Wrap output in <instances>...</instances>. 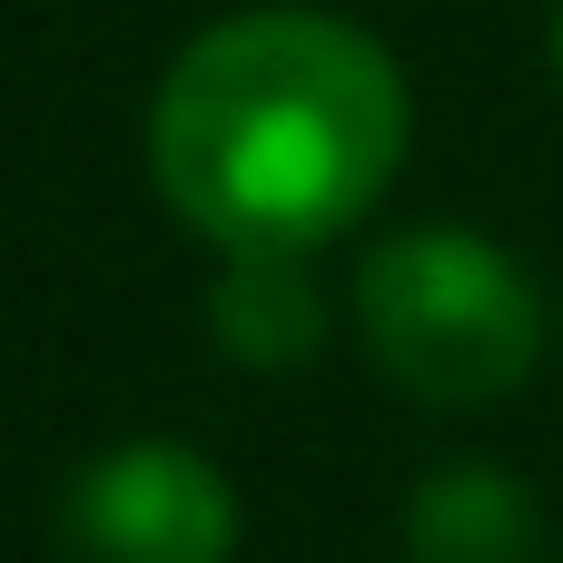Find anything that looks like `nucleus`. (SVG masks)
<instances>
[{
  "label": "nucleus",
  "mask_w": 563,
  "mask_h": 563,
  "mask_svg": "<svg viewBox=\"0 0 563 563\" xmlns=\"http://www.w3.org/2000/svg\"><path fill=\"white\" fill-rule=\"evenodd\" d=\"M416 148L396 49L336 10L257 0L208 20L148 99V188L218 257H317L366 228Z\"/></svg>",
  "instance_id": "nucleus-1"
},
{
  "label": "nucleus",
  "mask_w": 563,
  "mask_h": 563,
  "mask_svg": "<svg viewBox=\"0 0 563 563\" xmlns=\"http://www.w3.org/2000/svg\"><path fill=\"white\" fill-rule=\"evenodd\" d=\"M356 336L376 356V376L435 416H475L534 386L544 366V287L525 277L515 247L475 238L465 218H416L386 228L356 257Z\"/></svg>",
  "instance_id": "nucleus-2"
},
{
  "label": "nucleus",
  "mask_w": 563,
  "mask_h": 563,
  "mask_svg": "<svg viewBox=\"0 0 563 563\" xmlns=\"http://www.w3.org/2000/svg\"><path fill=\"white\" fill-rule=\"evenodd\" d=\"M228 554H238V485L178 435L99 445L59 485V563H228Z\"/></svg>",
  "instance_id": "nucleus-3"
},
{
  "label": "nucleus",
  "mask_w": 563,
  "mask_h": 563,
  "mask_svg": "<svg viewBox=\"0 0 563 563\" xmlns=\"http://www.w3.org/2000/svg\"><path fill=\"white\" fill-rule=\"evenodd\" d=\"M396 534H406V563H544V544H554L544 495L485 455H445L435 475H416Z\"/></svg>",
  "instance_id": "nucleus-4"
},
{
  "label": "nucleus",
  "mask_w": 563,
  "mask_h": 563,
  "mask_svg": "<svg viewBox=\"0 0 563 563\" xmlns=\"http://www.w3.org/2000/svg\"><path fill=\"white\" fill-rule=\"evenodd\" d=\"M327 287H317V257H218V287H208V336L218 356H238L247 376H297L327 356Z\"/></svg>",
  "instance_id": "nucleus-5"
},
{
  "label": "nucleus",
  "mask_w": 563,
  "mask_h": 563,
  "mask_svg": "<svg viewBox=\"0 0 563 563\" xmlns=\"http://www.w3.org/2000/svg\"><path fill=\"white\" fill-rule=\"evenodd\" d=\"M544 59H554V89H563V0H554V20H544Z\"/></svg>",
  "instance_id": "nucleus-6"
}]
</instances>
